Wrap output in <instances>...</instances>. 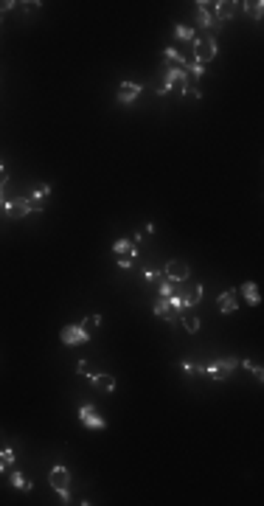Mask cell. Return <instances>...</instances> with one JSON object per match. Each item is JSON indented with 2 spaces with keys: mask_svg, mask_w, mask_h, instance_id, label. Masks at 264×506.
Here are the masks:
<instances>
[{
  "mask_svg": "<svg viewBox=\"0 0 264 506\" xmlns=\"http://www.w3.org/2000/svg\"><path fill=\"white\" fill-rule=\"evenodd\" d=\"M247 12H250V17H253V20H261L264 3H261V0H253V3H247Z\"/></svg>",
  "mask_w": 264,
  "mask_h": 506,
  "instance_id": "obj_20",
  "label": "cell"
},
{
  "mask_svg": "<svg viewBox=\"0 0 264 506\" xmlns=\"http://www.w3.org/2000/svg\"><path fill=\"white\" fill-rule=\"evenodd\" d=\"M214 57H216V40L214 37H205V40H197V37H194V59L205 65Z\"/></svg>",
  "mask_w": 264,
  "mask_h": 506,
  "instance_id": "obj_4",
  "label": "cell"
},
{
  "mask_svg": "<svg viewBox=\"0 0 264 506\" xmlns=\"http://www.w3.org/2000/svg\"><path fill=\"white\" fill-rule=\"evenodd\" d=\"M166 278L169 281H174V284H180V281H186L188 278V264L186 262H180V259H171L169 264H166Z\"/></svg>",
  "mask_w": 264,
  "mask_h": 506,
  "instance_id": "obj_7",
  "label": "cell"
},
{
  "mask_svg": "<svg viewBox=\"0 0 264 506\" xmlns=\"http://www.w3.org/2000/svg\"><path fill=\"white\" fill-rule=\"evenodd\" d=\"M183 329H186L188 335H197V332H200V318H197V315H191V312L183 315Z\"/></svg>",
  "mask_w": 264,
  "mask_h": 506,
  "instance_id": "obj_17",
  "label": "cell"
},
{
  "mask_svg": "<svg viewBox=\"0 0 264 506\" xmlns=\"http://www.w3.org/2000/svg\"><path fill=\"white\" fill-rule=\"evenodd\" d=\"M155 278H157V273H155V270H146V273H143V281H149V284L155 281Z\"/></svg>",
  "mask_w": 264,
  "mask_h": 506,
  "instance_id": "obj_32",
  "label": "cell"
},
{
  "mask_svg": "<svg viewBox=\"0 0 264 506\" xmlns=\"http://www.w3.org/2000/svg\"><path fill=\"white\" fill-rule=\"evenodd\" d=\"M247 369L253 371V374H256V380H264V369H261V366H258V363H250Z\"/></svg>",
  "mask_w": 264,
  "mask_h": 506,
  "instance_id": "obj_29",
  "label": "cell"
},
{
  "mask_svg": "<svg viewBox=\"0 0 264 506\" xmlns=\"http://www.w3.org/2000/svg\"><path fill=\"white\" fill-rule=\"evenodd\" d=\"M93 385L99 391H115V377L113 374H93Z\"/></svg>",
  "mask_w": 264,
  "mask_h": 506,
  "instance_id": "obj_14",
  "label": "cell"
},
{
  "mask_svg": "<svg viewBox=\"0 0 264 506\" xmlns=\"http://www.w3.org/2000/svg\"><path fill=\"white\" fill-rule=\"evenodd\" d=\"M12 486H15V489H23V492H29L31 486H34V484H31V481H29V478H26V475H23V472H12Z\"/></svg>",
  "mask_w": 264,
  "mask_h": 506,
  "instance_id": "obj_19",
  "label": "cell"
},
{
  "mask_svg": "<svg viewBox=\"0 0 264 506\" xmlns=\"http://www.w3.org/2000/svg\"><path fill=\"white\" fill-rule=\"evenodd\" d=\"M6 206V200H3V189H0V208Z\"/></svg>",
  "mask_w": 264,
  "mask_h": 506,
  "instance_id": "obj_34",
  "label": "cell"
},
{
  "mask_svg": "<svg viewBox=\"0 0 264 506\" xmlns=\"http://www.w3.org/2000/svg\"><path fill=\"white\" fill-rule=\"evenodd\" d=\"M186 73H194V76H202V73H205V65H202V62H197V59H194V62H186Z\"/></svg>",
  "mask_w": 264,
  "mask_h": 506,
  "instance_id": "obj_25",
  "label": "cell"
},
{
  "mask_svg": "<svg viewBox=\"0 0 264 506\" xmlns=\"http://www.w3.org/2000/svg\"><path fill=\"white\" fill-rule=\"evenodd\" d=\"M216 307H219V312H236V309H239V292L225 290L219 298H216Z\"/></svg>",
  "mask_w": 264,
  "mask_h": 506,
  "instance_id": "obj_9",
  "label": "cell"
},
{
  "mask_svg": "<svg viewBox=\"0 0 264 506\" xmlns=\"http://www.w3.org/2000/svg\"><path fill=\"white\" fill-rule=\"evenodd\" d=\"M0 29H3V20H0Z\"/></svg>",
  "mask_w": 264,
  "mask_h": 506,
  "instance_id": "obj_35",
  "label": "cell"
},
{
  "mask_svg": "<svg viewBox=\"0 0 264 506\" xmlns=\"http://www.w3.org/2000/svg\"><path fill=\"white\" fill-rule=\"evenodd\" d=\"M202 295H205V287H202V284H197V287L191 290V295H188V307H194V304H200V301H202Z\"/></svg>",
  "mask_w": 264,
  "mask_h": 506,
  "instance_id": "obj_22",
  "label": "cell"
},
{
  "mask_svg": "<svg viewBox=\"0 0 264 506\" xmlns=\"http://www.w3.org/2000/svg\"><path fill=\"white\" fill-rule=\"evenodd\" d=\"M211 6H214L216 20H230V17H233V6H236V3H211Z\"/></svg>",
  "mask_w": 264,
  "mask_h": 506,
  "instance_id": "obj_15",
  "label": "cell"
},
{
  "mask_svg": "<svg viewBox=\"0 0 264 506\" xmlns=\"http://www.w3.org/2000/svg\"><path fill=\"white\" fill-rule=\"evenodd\" d=\"M141 90L143 87L135 85V82H121V85H118V101H121V104H129V101H135L138 96H141Z\"/></svg>",
  "mask_w": 264,
  "mask_h": 506,
  "instance_id": "obj_10",
  "label": "cell"
},
{
  "mask_svg": "<svg viewBox=\"0 0 264 506\" xmlns=\"http://www.w3.org/2000/svg\"><path fill=\"white\" fill-rule=\"evenodd\" d=\"M180 369L186 371V374H194V371H197V366H194V363H180Z\"/></svg>",
  "mask_w": 264,
  "mask_h": 506,
  "instance_id": "obj_31",
  "label": "cell"
},
{
  "mask_svg": "<svg viewBox=\"0 0 264 506\" xmlns=\"http://www.w3.org/2000/svg\"><path fill=\"white\" fill-rule=\"evenodd\" d=\"M166 59H169L174 68H186V59H183V54H180L174 45H169V48H166Z\"/></svg>",
  "mask_w": 264,
  "mask_h": 506,
  "instance_id": "obj_18",
  "label": "cell"
},
{
  "mask_svg": "<svg viewBox=\"0 0 264 506\" xmlns=\"http://www.w3.org/2000/svg\"><path fill=\"white\" fill-rule=\"evenodd\" d=\"M87 332L82 329V323H76V326H65L62 332H59V341L65 343V346H79V343H87Z\"/></svg>",
  "mask_w": 264,
  "mask_h": 506,
  "instance_id": "obj_6",
  "label": "cell"
},
{
  "mask_svg": "<svg viewBox=\"0 0 264 506\" xmlns=\"http://www.w3.org/2000/svg\"><path fill=\"white\" fill-rule=\"evenodd\" d=\"M236 292H239V295H244V298H247V304H250V307H258V304H261V295H258V287L253 284V281H247V284H242V287H239V290H236Z\"/></svg>",
  "mask_w": 264,
  "mask_h": 506,
  "instance_id": "obj_12",
  "label": "cell"
},
{
  "mask_svg": "<svg viewBox=\"0 0 264 506\" xmlns=\"http://www.w3.org/2000/svg\"><path fill=\"white\" fill-rule=\"evenodd\" d=\"M76 371L82 374V377H93V374H90V360H79Z\"/></svg>",
  "mask_w": 264,
  "mask_h": 506,
  "instance_id": "obj_27",
  "label": "cell"
},
{
  "mask_svg": "<svg viewBox=\"0 0 264 506\" xmlns=\"http://www.w3.org/2000/svg\"><path fill=\"white\" fill-rule=\"evenodd\" d=\"M239 366V360L236 357H225V360H214L211 366H205V374L208 377H214V380H228L230 377V371Z\"/></svg>",
  "mask_w": 264,
  "mask_h": 506,
  "instance_id": "obj_3",
  "label": "cell"
},
{
  "mask_svg": "<svg viewBox=\"0 0 264 506\" xmlns=\"http://www.w3.org/2000/svg\"><path fill=\"white\" fill-rule=\"evenodd\" d=\"M174 37H177V40H191L194 43V29H188V26H174Z\"/></svg>",
  "mask_w": 264,
  "mask_h": 506,
  "instance_id": "obj_21",
  "label": "cell"
},
{
  "mask_svg": "<svg viewBox=\"0 0 264 506\" xmlns=\"http://www.w3.org/2000/svg\"><path fill=\"white\" fill-rule=\"evenodd\" d=\"M6 180H9V172H6V166H3V160H0V189L6 186Z\"/></svg>",
  "mask_w": 264,
  "mask_h": 506,
  "instance_id": "obj_30",
  "label": "cell"
},
{
  "mask_svg": "<svg viewBox=\"0 0 264 506\" xmlns=\"http://www.w3.org/2000/svg\"><path fill=\"white\" fill-rule=\"evenodd\" d=\"M12 464H15V450H12V447H3V450H0V475H3V472H6Z\"/></svg>",
  "mask_w": 264,
  "mask_h": 506,
  "instance_id": "obj_16",
  "label": "cell"
},
{
  "mask_svg": "<svg viewBox=\"0 0 264 506\" xmlns=\"http://www.w3.org/2000/svg\"><path fill=\"white\" fill-rule=\"evenodd\" d=\"M3 208H6V217H12V220H20V217H26V214L31 211L29 197H15V200H9Z\"/></svg>",
  "mask_w": 264,
  "mask_h": 506,
  "instance_id": "obj_8",
  "label": "cell"
},
{
  "mask_svg": "<svg viewBox=\"0 0 264 506\" xmlns=\"http://www.w3.org/2000/svg\"><path fill=\"white\" fill-rule=\"evenodd\" d=\"M113 253H118V256H124V253H129V256H138V245L132 242V239H118V242L113 245Z\"/></svg>",
  "mask_w": 264,
  "mask_h": 506,
  "instance_id": "obj_13",
  "label": "cell"
},
{
  "mask_svg": "<svg viewBox=\"0 0 264 506\" xmlns=\"http://www.w3.org/2000/svg\"><path fill=\"white\" fill-rule=\"evenodd\" d=\"M12 6H17V3H12V0H3V3H0V12H9Z\"/></svg>",
  "mask_w": 264,
  "mask_h": 506,
  "instance_id": "obj_33",
  "label": "cell"
},
{
  "mask_svg": "<svg viewBox=\"0 0 264 506\" xmlns=\"http://www.w3.org/2000/svg\"><path fill=\"white\" fill-rule=\"evenodd\" d=\"M157 292H160V298H171L174 295V281H163Z\"/></svg>",
  "mask_w": 264,
  "mask_h": 506,
  "instance_id": "obj_26",
  "label": "cell"
},
{
  "mask_svg": "<svg viewBox=\"0 0 264 506\" xmlns=\"http://www.w3.org/2000/svg\"><path fill=\"white\" fill-rule=\"evenodd\" d=\"M200 12H197V20H200V26H202V29H208V26H211V23H214V20H211V15H208V6H205V3H200Z\"/></svg>",
  "mask_w": 264,
  "mask_h": 506,
  "instance_id": "obj_23",
  "label": "cell"
},
{
  "mask_svg": "<svg viewBox=\"0 0 264 506\" xmlns=\"http://www.w3.org/2000/svg\"><path fill=\"white\" fill-rule=\"evenodd\" d=\"M99 323H101V315H90V318H85V321H82V329H85L87 335H90V329H96Z\"/></svg>",
  "mask_w": 264,
  "mask_h": 506,
  "instance_id": "obj_24",
  "label": "cell"
},
{
  "mask_svg": "<svg viewBox=\"0 0 264 506\" xmlns=\"http://www.w3.org/2000/svg\"><path fill=\"white\" fill-rule=\"evenodd\" d=\"M48 481H51V486L59 492L62 503H68V500H71V472H68V467H51Z\"/></svg>",
  "mask_w": 264,
  "mask_h": 506,
  "instance_id": "obj_1",
  "label": "cell"
},
{
  "mask_svg": "<svg viewBox=\"0 0 264 506\" xmlns=\"http://www.w3.org/2000/svg\"><path fill=\"white\" fill-rule=\"evenodd\" d=\"M51 194V186L48 183H40L31 192V197H29V206H31V211H43V206H45V197Z\"/></svg>",
  "mask_w": 264,
  "mask_h": 506,
  "instance_id": "obj_11",
  "label": "cell"
},
{
  "mask_svg": "<svg viewBox=\"0 0 264 506\" xmlns=\"http://www.w3.org/2000/svg\"><path fill=\"white\" fill-rule=\"evenodd\" d=\"M79 422H82L85 428H90V430H104V428H107L104 416H99V411H96L93 405H82V408H79Z\"/></svg>",
  "mask_w": 264,
  "mask_h": 506,
  "instance_id": "obj_5",
  "label": "cell"
},
{
  "mask_svg": "<svg viewBox=\"0 0 264 506\" xmlns=\"http://www.w3.org/2000/svg\"><path fill=\"white\" fill-rule=\"evenodd\" d=\"M186 68H171L169 73H166V82L163 87H160V93H169V90H177V93H186L188 90V82H186Z\"/></svg>",
  "mask_w": 264,
  "mask_h": 506,
  "instance_id": "obj_2",
  "label": "cell"
},
{
  "mask_svg": "<svg viewBox=\"0 0 264 506\" xmlns=\"http://www.w3.org/2000/svg\"><path fill=\"white\" fill-rule=\"evenodd\" d=\"M132 262H135V256H129V253H124V256H118V267H121V270H127V267H132Z\"/></svg>",
  "mask_w": 264,
  "mask_h": 506,
  "instance_id": "obj_28",
  "label": "cell"
}]
</instances>
